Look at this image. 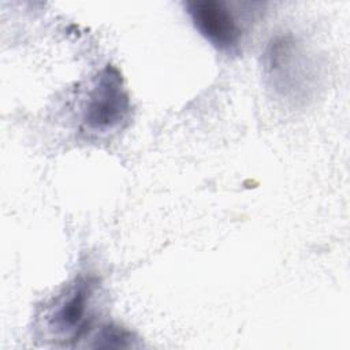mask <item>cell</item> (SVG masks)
<instances>
[{
	"instance_id": "cell-2",
	"label": "cell",
	"mask_w": 350,
	"mask_h": 350,
	"mask_svg": "<svg viewBox=\"0 0 350 350\" xmlns=\"http://www.w3.org/2000/svg\"><path fill=\"white\" fill-rule=\"evenodd\" d=\"M130 97L122 74L111 64L94 78L83 105V123L92 131H109L129 115Z\"/></svg>"
},
{
	"instance_id": "cell-4",
	"label": "cell",
	"mask_w": 350,
	"mask_h": 350,
	"mask_svg": "<svg viewBox=\"0 0 350 350\" xmlns=\"http://www.w3.org/2000/svg\"><path fill=\"white\" fill-rule=\"evenodd\" d=\"M198 33L216 49L226 53L239 51L243 41V27L226 3L217 0H189L185 3Z\"/></svg>"
},
{
	"instance_id": "cell-1",
	"label": "cell",
	"mask_w": 350,
	"mask_h": 350,
	"mask_svg": "<svg viewBox=\"0 0 350 350\" xmlns=\"http://www.w3.org/2000/svg\"><path fill=\"white\" fill-rule=\"evenodd\" d=\"M94 290L93 278L78 276L44 308V328L53 340H77L86 332Z\"/></svg>"
},
{
	"instance_id": "cell-3",
	"label": "cell",
	"mask_w": 350,
	"mask_h": 350,
	"mask_svg": "<svg viewBox=\"0 0 350 350\" xmlns=\"http://www.w3.org/2000/svg\"><path fill=\"white\" fill-rule=\"evenodd\" d=\"M309 66L302 42L293 34H278L268 42L264 53V70L278 93L297 97L308 89Z\"/></svg>"
}]
</instances>
